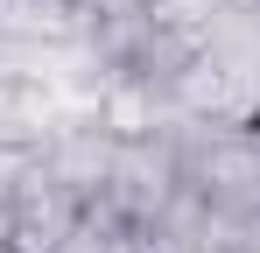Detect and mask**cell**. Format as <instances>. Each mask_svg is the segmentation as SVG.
Returning <instances> with one entry per match:
<instances>
[{
  "label": "cell",
  "instance_id": "obj_5",
  "mask_svg": "<svg viewBox=\"0 0 260 253\" xmlns=\"http://www.w3.org/2000/svg\"><path fill=\"white\" fill-rule=\"evenodd\" d=\"M0 42H85L78 0H0Z\"/></svg>",
  "mask_w": 260,
  "mask_h": 253
},
{
  "label": "cell",
  "instance_id": "obj_1",
  "mask_svg": "<svg viewBox=\"0 0 260 253\" xmlns=\"http://www.w3.org/2000/svg\"><path fill=\"white\" fill-rule=\"evenodd\" d=\"M183 190V169H176V141H134V148H113V169H106V190L99 204L113 211L120 225H148L155 211Z\"/></svg>",
  "mask_w": 260,
  "mask_h": 253
},
{
  "label": "cell",
  "instance_id": "obj_6",
  "mask_svg": "<svg viewBox=\"0 0 260 253\" xmlns=\"http://www.w3.org/2000/svg\"><path fill=\"white\" fill-rule=\"evenodd\" d=\"M106 253H155V246H148V239H141L134 225H113V239H106Z\"/></svg>",
  "mask_w": 260,
  "mask_h": 253
},
{
  "label": "cell",
  "instance_id": "obj_4",
  "mask_svg": "<svg viewBox=\"0 0 260 253\" xmlns=\"http://www.w3.org/2000/svg\"><path fill=\"white\" fill-rule=\"evenodd\" d=\"M43 155V169L71 190V197H99L106 190V169H113V141L99 134V120H63V126H49V141L36 148Z\"/></svg>",
  "mask_w": 260,
  "mask_h": 253
},
{
  "label": "cell",
  "instance_id": "obj_7",
  "mask_svg": "<svg viewBox=\"0 0 260 253\" xmlns=\"http://www.w3.org/2000/svg\"><path fill=\"white\" fill-rule=\"evenodd\" d=\"M0 253H21V246H7V239H0Z\"/></svg>",
  "mask_w": 260,
  "mask_h": 253
},
{
  "label": "cell",
  "instance_id": "obj_3",
  "mask_svg": "<svg viewBox=\"0 0 260 253\" xmlns=\"http://www.w3.org/2000/svg\"><path fill=\"white\" fill-rule=\"evenodd\" d=\"M91 120H99V134L113 148H134V141H162L176 126V113H169V99H162V84L134 78V71H113V78L99 84V99H91Z\"/></svg>",
  "mask_w": 260,
  "mask_h": 253
},
{
  "label": "cell",
  "instance_id": "obj_2",
  "mask_svg": "<svg viewBox=\"0 0 260 253\" xmlns=\"http://www.w3.org/2000/svg\"><path fill=\"white\" fill-rule=\"evenodd\" d=\"M78 211H85V197H71L56 176L43 169V155H36V176L7 197V211H0V239L21 253H56L63 246V232L78 225Z\"/></svg>",
  "mask_w": 260,
  "mask_h": 253
}]
</instances>
